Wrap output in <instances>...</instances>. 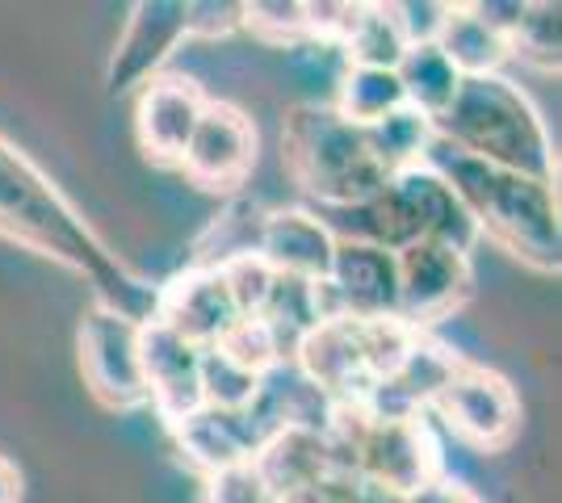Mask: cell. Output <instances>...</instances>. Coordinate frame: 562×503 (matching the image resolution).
<instances>
[{"instance_id":"8992f818","label":"cell","mask_w":562,"mask_h":503,"mask_svg":"<svg viewBox=\"0 0 562 503\" xmlns=\"http://www.w3.org/2000/svg\"><path fill=\"white\" fill-rule=\"evenodd\" d=\"M416 332L398 319H319L294 348V365L336 408H361L398 369Z\"/></svg>"},{"instance_id":"e575fe53","label":"cell","mask_w":562,"mask_h":503,"mask_svg":"<svg viewBox=\"0 0 562 503\" xmlns=\"http://www.w3.org/2000/svg\"><path fill=\"white\" fill-rule=\"evenodd\" d=\"M407 503H483L470 487H462V482H453L449 475H441L437 482H428L424 491H416Z\"/></svg>"},{"instance_id":"4316f807","label":"cell","mask_w":562,"mask_h":503,"mask_svg":"<svg viewBox=\"0 0 562 503\" xmlns=\"http://www.w3.org/2000/svg\"><path fill=\"white\" fill-rule=\"evenodd\" d=\"M336 445H340V441H336ZM278 503H403V500L386 495V491L374 487L366 475H357L352 461L345 457V449H340L336 461H328L319 475H311V479L299 482V487H290L285 495H278Z\"/></svg>"},{"instance_id":"ac0fdd59","label":"cell","mask_w":562,"mask_h":503,"mask_svg":"<svg viewBox=\"0 0 562 503\" xmlns=\"http://www.w3.org/2000/svg\"><path fill=\"white\" fill-rule=\"evenodd\" d=\"M257 256L281 277H299V282L319 286L336 256V236L315 210H269Z\"/></svg>"},{"instance_id":"5bb4252c","label":"cell","mask_w":562,"mask_h":503,"mask_svg":"<svg viewBox=\"0 0 562 503\" xmlns=\"http://www.w3.org/2000/svg\"><path fill=\"white\" fill-rule=\"evenodd\" d=\"M143 386L147 408L165 420V428H177L193 411L206 408L202 399V348L177 335L168 323L151 319L143 323Z\"/></svg>"},{"instance_id":"d590c367","label":"cell","mask_w":562,"mask_h":503,"mask_svg":"<svg viewBox=\"0 0 562 503\" xmlns=\"http://www.w3.org/2000/svg\"><path fill=\"white\" fill-rule=\"evenodd\" d=\"M0 503H22V470L0 454Z\"/></svg>"},{"instance_id":"7402d4cb","label":"cell","mask_w":562,"mask_h":503,"mask_svg":"<svg viewBox=\"0 0 562 503\" xmlns=\"http://www.w3.org/2000/svg\"><path fill=\"white\" fill-rule=\"evenodd\" d=\"M252 319H260L269 335L278 340L281 357L290 361L294 357V348H299V340H303L319 319V286L315 282H299V277H273V289H269V298H265V307H260Z\"/></svg>"},{"instance_id":"8fae6325","label":"cell","mask_w":562,"mask_h":503,"mask_svg":"<svg viewBox=\"0 0 562 503\" xmlns=\"http://www.w3.org/2000/svg\"><path fill=\"white\" fill-rule=\"evenodd\" d=\"M189 185L206 193H235L257 168V126L227 101H206L181 156Z\"/></svg>"},{"instance_id":"836d02e7","label":"cell","mask_w":562,"mask_h":503,"mask_svg":"<svg viewBox=\"0 0 562 503\" xmlns=\"http://www.w3.org/2000/svg\"><path fill=\"white\" fill-rule=\"evenodd\" d=\"M244 25V4L232 0H189V38H223Z\"/></svg>"},{"instance_id":"603a6c76","label":"cell","mask_w":562,"mask_h":503,"mask_svg":"<svg viewBox=\"0 0 562 503\" xmlns=\"http://www.w3.org/2000/svg\"><path fill=\"white\" fill-rule=\"evenodd\" d=\"M508 59H520L538 72H559L562 68V4L550 0H520L516 22L504 34Z\"/></svg>"},{"instance_id":"44dd1931","label":"cell","mask_w":562,"mask_h":503,"mask_svg":"<svg viewBox=\"0 0 562 503\" xmlns=\"http://www.w3.org/2000/svg\"><path fill=\"white\" fill-rule=\"evenodd\" d=\"M395 76L407 110L424 114L428 122H437L446 114L453 93H458V84H462V76L453 72V64L441 55L437 43L432 47H407V55L398 59Z\"/></svg>"},{"instance_id":"30bf717a","label":"cell","mask_w":562,"mask_h":503,"mask_svg":"<svg viewBox=\"0 0 562 503\" xmlns=\"http://www.w3.org/2000/svg\"><path fill=\"white\" fill-rule=\"evenodd\" d=\"M432 411H441L449 428L479 449H504L520 428V399L513 382L470 361L453 365L441 395L432 399Z\"/></svg>"},{"instance_id":"7c38bea8","label":"cell","mask_w":562,"mask_h":503,"mask_svg":"<svg viewBox=\"0 0 562 503\" xmlns=\"http://www.w3.org/2000/svg\"><path fill=\"white\" fill-rule=\"evenodd\" d=\"M324 319H395L398 311V261L374 243L336 240L328 277L319 282Z\"/></svg>"},{"instance_id":"52a82bcc","label":"cell","mask_w":562,"mask_h":503,"mask_svg":"<svg viewBox=\"0 0 562 503\" xmlns=\"http://www.w3.org/2000/svg\"><path fill=\"white\" fill-rule=\"evenodd\" d=\"M328 432L340 441L357 475H366L374 487L403 503L446 475L441 445L424 415H378L366 408H336Z\"/></svg>"},{"instance_id":"ba28073f","label":"cell","mask_w":562,"mask_h":503,"mask_svg":"<svg viewBox=\"0 0 562 503\" xmlns=\"http://www.w3.org/2000/svg\"><path fill=\"white\" fill-rule=\"evenodd\" d=\"M143 323L93 302L80 315L76 328V357L80 378L105 411H143L147 386H143Z\"/></svg>"},{"instance_id":"cb8c5ba5","label":"cell","mask_w":562,"mask_h":503,"mask_svg":"<svg viewBox=\"0 0 562 503\" xmlns=\"http://www.w3.org/2000/svg\"><path fill=\"white\" fill-rule=\"evenodd\" d=\"M340 50H345L349 68H382V72H395L398 59L407 55V38H403V30H398L391 4H357V18H352Z\"/></svg>"},{"instance_id":"9a60e30c","label":"cell","mask_w":562,"mask_h":503,"mask_svg":"<svg viewBox=\"0 0 562 503\" xmlns=\"http://www.w3.org/2000/svg\"><path fill=\"white\" fill-rule=\"evenodd\" d=\"M206 110L202 89L186 76H156L135 101V135L151 164H181L193 126Z\"/></svg>"},{"instance_id":"9c48e42d","label":"cell","mask_w":562,"mask_h":503,"mask_svg":"<svg viewBox=\"0 0 562 503\" xmlns=\"http://www.w3.org/2000/svg\"><path fill=\"white\" fill-rule=\"evenodd\" d=\"M398 261V311L395 319L416 335H428L441 319H453L474 289L470 256L446 243H412L395 252Z\"/></svg>"},{"instance_id":"484cf974","label":"cell","mask_w":562,"mask_h":503,"mask_svg":"<svg viewBox=\"0 0 562 503\" xmlns=\"http://www.w3.org/2000/svg\"><path fill=\"white\" fill-rule=\"evenodd\" d=\"M366 135H370V147H374L378 164L386 168V176H395L403 168H416L428 160V151L437 144V135H432V122L416 114V110H395V114H386L382 122L374 126H366Z\"/></svg>"},{"instance_id":"d4e9b609","label":"cell","mask_w":562,"mask_h":503,"mask_svg":"<svg viewBox=\"0 0 562 503\" xmlns=\"http://www.w3.org/2000/svg\"><path fill=\"white\" fill-rule=\"evenodd\" d=\"M403 89H398L395 72H382V68H345L340 84H336V114L349 118L352 126H374L386 114L403 110Z\"/></svg>"},{"instance_id":"277c9868","label":"cell","mask_w":562,"mask_h":503,"mask_svg":"<svg viewBox=\"0 0 562 503\" xmlns=\"http://www.w3.org/2000/svg\"><path fill=\"white\" fill-rule=\"evenodd\" d=\"M328 222L336 240L374 243L386 252H403L412 243H446L467 252L483 240L462 197L453 193L446 176L432 164L403 168L395 176H386V185L370 193L357 206H340V210H315Z\"/></svg>"},{"instance_id":"5b68a950","label":"cell","mask_w":562,"mask_h":503,"mask_svg":"<svg viewBox=\"0 0 562 503\" xmlns=\"http://www.w3.org/2000/svg\"><path fill=\"white\" fill-rule=\"evenodd\" d=\"M281 164L311 202H319V210L357 206L386 185V168L378 164L366 126H352L319 101L285 110Z\"/></svg>"},{"instance_id":"e0dca14e","label":"cell","mask_w":562,"mask_h":503,"mask_svg":"<svg viewBox=\"0 0 562 503\" xmlns=\"http://www.w3.org/2000/svg\"><path fill=\"white\" fill-rule=\"evenodd\" d=\"M168 432H172V441H177V454L186 457L193 470H202L206 479L227 475V470H239V466H252V457H257L260 445H265L257 420H252L248 411L202 408Z\"/></svg>"},{"instance_id":"d6a6232c","label":"cell","mask_w":562,"mask_h":503,"mask_svg":"<svg viewBox=\"0 0 562 503\" xmlns=\"http://www.w3.org/2000/svg\"><path fill=\"white\" fill-rule=\"evenodd\" d=\"M202 503H278V500L269 495V487L257 479L252 466H239V470H227V475L206 479Z\"/></svg>"},{"instance_id":"1f68e13d","label":"cell","mask_w":562,"mask_h":503,"mask_svg":"<svg viewBox=\"0 0 562 503\" xmlns=\"http://www.w3.org/2000/svg\"><path fill=\"white\" fill-rule=\"evenodd\" d=\"M449 9L453 4H446V0H391V13H395L407 47H432L446 30Z\"/></svg>"},{"instance_id":"83f0119b","label":"cell","mask_w":562,"mask_h":503,"mask_svg":"<svg viewBox=\"0 0 562 503\" xmlns=\"http://www.w3.org/2000/svg\"><path fill=\"white\" fill-rule=\"evenodd\" d=\"M260 378L218 348H202V399L214 411H248L260 395Z\"/></svg>"},{"instance_id":"f1b7e54d","label":"cell","mask_w":562,"mask_h":503,"mask_svg":"<svg viewBox=\"0 0 562 503\" xmlns=\"http://www.w3.org/2000/svg\"><path fill=\"white\" fill-rule=\"evenodd\" d=\"M244 30H252L265 43H311L306 34V4L303 0H257L244 4Z\"/></svg>"},{"instance_id":"6da1fadb","label":"cell","mask_w":562,"mask_h":503,"mask_svg":"<svg viewBox=\"0 0 562 503\" xmlns=\"http://www.w3.org/2000/svg\"><path fill=\"white\" fill-rule=\"evenodd\" d=\"M0 236L85 277L97 302L110 311L135 323H151L160 315V286L135 273L117 252H110V243L85 222V215L50 185L47 172L4 135H0Z\"/></svg>"},{"instance_id":"7a4b0ae2","label":"cell","mask_w":562,"mask_h":503,"mask_svg":"<svg viewBox=\"0 0 562 503\" xmlns=\"http://www.w3.org/2000/svg\"><path fill=\"white\" fill-rule=\"evenodd\" d=\"M462 197L479 236H492L508 256L533 268L541 277H559L562 268V222L559 185L533 181L508 168L470 160L446 144H432L428 160Z\"/></svg>"},{"instance_id":"3957f363","label":"cell","mask_w":562,"mask_h":503,"mask_svg":"<svg viewBox=\"0 0 562 503\" xmlns=\"http://www.w3.org/2000/svg\"><path fill=\"white\" fill-rule=\"evenodd\" d=\"M432 135L470 160L559 185V156L538 105L504 72L462 80L449 110L432 122Z\"/></svg>"},{"instance_id":"f546056e","label":"cell","mask_w":562,"mask_h":503,"mask_svg":"<svg viewBox=\"0 0 562 503\" xmlns=\"http://www.w3.org/2000/svg\"><path fill=\"white\" fill-rule=\"evenodd\" d=\"M218 353H227L232 361H239L244 369H252V374H269L281 357L278 340L269 335V328L260 323V319H239L232 332L223 335L218 344H214Z\"/></svg>"},{"instance_id":"2e32d148","label":"cell","mask_w":562,"mask_h":503,"mask_svg":"<svg viewBox=\"0 0 562 503\" xmlns=\"http://www.w3.org/2000/svg\"><path fill=\"white\" fill-rule=\"evenodd\" d=\"M160 323H168L177 335H186L198 348H214L223 335L232 332L244 315L235 311L227 282L211 268H186L160 286Z\"/></svg>"},{"instance_id":"4fadbf2b","label":"cell","mask_w":562,"mask_h":503,"mask_svg":"<svg viewBox=\"0 0 562 503\" xmlns=\"http://www.w3.org/2000/svg\"><path fill=\"white\" fill-rule=\"evenodd\" d=\"M181 43H189V0H139L110 55L105 93H139L147 80L160 76Z\"/></svg>"},{"instance_id":"4dcf8cb0","label":"cell","mask_w":562,"mask_h":503,"mask_svg":"<svg viewBox=\"0 0 562 503\" xmlns=\"http://www.w3.org/2000/svg\"><path fill=\"white\" fill-rule=\"evenodd\" d=\"M218 277L227 282L232 289V302L235 311L244 315V319H252V315L265 307V298H269V289H273V268L260 261V256H244V261H232L227 268H218Z\"/></svg>"},{"instance_id":"ffe728a7","label":"cell","mask_w":562,"mask_h":503,"mask_svg":"<svg viewBox=\"0 0 562 503\" xmlns=\"http://www.w3.org/2000/svg\"><path fill=\"white\" fill-rule=\"evenodd\" d=\"M265 215H269V210H260L257 202L235 197L232 206H227L223 215H214L211 227L198 236L189 268H211V273H218V268H227L232 261L257 256L260 231H265Z\"/></svg>"},{"instance_id":"d6986e66","label":"cell","mask_w":562,"mask_h":503,"mask_svg":"<svg viewBox=\"0 0 562 503\" xmlns=\"http://www.w3.org/2000/svg\"><path fill=\"white\" fill-rule=\"evenodd\" d=\"M437 47L453 64V72L462 80L474 76H499V68L508 64V43L487 18H479L474 4H453L449 22L437 38Z\"/></svg>"}]
</instances>
